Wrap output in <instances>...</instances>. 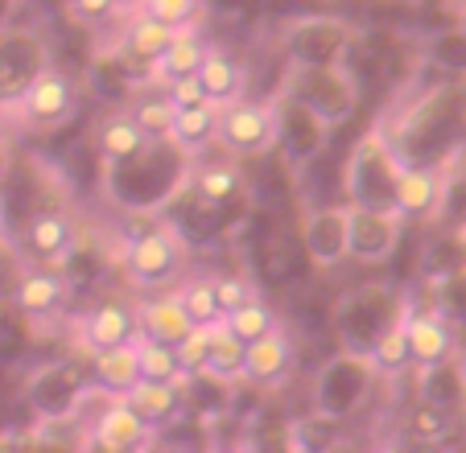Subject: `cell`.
I'll return each instance as SVG.
<instances>
[{"label":"cell","instance_id":"8","mask_svg":"<svg viewBox=\"0 0 466 453\" xmlns=\"http://www.w3.org/2000/svg\"><path fill=\"white\" fill-rule=\"evenodd\" d=\"M75 247H79V223L66 210H37L25 223V252L46 268L66 264Z\"/></svg>","mask_w":466,"mask_h":453},{"label":"cell","instance_id":"7","mask_svg":"<svg viewBox=\"0 0 466 453\" xmlns=\"http://www.w3.org/2000/svg\"><path fill=\"white\" fill-rule=\"evenodd\" d=\"M400 226H405L400 210H392V206H360V202H351V260L384 264L388 256H396Z\"/></svg>","mask_w":466,"mask_h":453},{"label":"cell","instance_id":"1","mask_svg":"<svg viewBox=\"0 0 466 453\" xmlns=\"http://www.w3.org/2000/svg\"><path fill=\"white\" fill-rule=\"evenodd\" d=\"M186 260H190V247H186L182 231L169 223L137 236L120 256L124 277L137 288H174L186 272Z\"/></svg>","mask_w":466,"mask_h":453},{"label":"cell","instance_id":"6","mask_svg":"<svg viewBox=\"0 0 466 453\" xmlns=\"http://www.w3.org/2000/svg\"><path fill=\"white\" fill-rule=\"evenodd\" d=\"M137 338H141V317H137L132 306H124V301H99L83 317H75V342L91 358L112 347H124V342H137Z\"/></svg>","mask_w":466,"mask_h":453},{"label":"cell","instance_id":"16","mask_svg":"<svg viewBox=\"0 0 466 453\" xmlns=\"http://www.w3.org/2000/svg\"><path fill=\"white\" fill-rule=\"evenodd\" d=\"M13 301H17V309L25 317L50 322V317H58L62 306H66V280H62L58 272H25V277L17 280V288H13Z\"/></svg>","mask_w":466,"mask_h":453},{"label":"cell","instance_id":"32","mask_svg":"<svg viewBox=\"0 0 466 453\" xmlns=\"http://www.w3.org/2000/svg\"><path fill=\"white\" fill-rule=\"evenodd\" d=\"M215 285H219V301H223V314H231V309L248 306L256 297V285L248 277H231V272H223V277H215Z\"/></svg>","mask_w":466,"mask_h":453},{"label":"cell","instance_id":"4","mask_svg":"<svg viewBox=\"0 0 466 453\" xmlns=\"http://www.w3.org/2000/svg\"><path fill=\"white\" fill-rule=\"evenodd\" d=\"M281 136L277 112L268 104H252V99H236L223 107L219 120V148L228 157H264Z\"/></svg>","mask_w":466,"mask_h":453},{"label":"cell","instance_id":"11","mask_svg":"<svg viewBox=\"0 0 466 453\" xmlns=\"http://www.w3.org/2000/svg\"><path fill=\"white\" fill-rule=\"evenodd\" d=\"M157 441V425L141 417L124 396H116L112 408L96 420V445L107 453H132V449H149Z\"/></svg>","mask_w":466,"mask_h":453},{"label":"cell","instance_id":"3","mask_svg":"<svg viewBox=\"0 0 466 453\" xmlns=\"http://www.w3.org/2000/svg\"><path fill=\"white\" fill-rule=\"evenodd\" d=\"M46 66H50V54L34 29H9L0 37V116L21 104V96L34 87Z\"/></svg>","mask_w":466,"mask_h":453},{"label":"cell","instance_id":"25","mask_svg":"<svg viewBox=\"0 0 466 453\" xmlns=\"http://www.w3.org/2000/svg\"><path fill=\"white\" fill-rule=\"evenodd\" d=\"M141 379H161V384H190L194 375L190 367L182 363L177 347H166V342H153L141 334Z\"/></svg>","mask_w":466,"mask_h":453},{"label":"cell","instance_id":"21","mask_svg":"<svg viewBox=\"0 0 466 453\" xmlns=\"http://www.w3.org/2000/svg\"><path fill=\"white\" fill-rule=\"evenodd\" d=\"M244 371H248V342L236 338L228 326H215L198 375L215 379V384H236V379H244Z\"/></svg>","mask_w":466,"mask_h":453},{"label":"cell","instance_id":"36","mask_svg":"<svg viewBox=\"0 0 466 453\" xmlns=\"http://www.w3.org/2000/svg\"><path fill=\"white\" fill-rule=\"evenodd\" d=\"M458 375H462V396H466V350L458 355Z\"/></svg>","mask_w":466,"mask_h":453},{"label":"cell","instance_id":"18","mask_svg":"<svg viewBox=\"0 0 466 453\" xmlns=\"http://www.w3.org/2000/svg\"><path fill=\"white\" fill-rule=\"evenodd\" d=\"M132 408L141 412L149 425H169V420L182 417V404H186V384H161V379H137L132 392L124 396Z\"/></svg>","mask_w":466,"mask_h":453},{"label":"cell","instance_id":"24","mask_svg":"<svg viewBox=\"0 0 466 453\" xmlns=\"http://www.w3.org/2000/svg\"><path fill=\"white\" fill-rule=\"evenodd\" d=\"M177 301L186 306V314L194 317V326H223V301H219V285L215 277H190L174 288Z\"/></svg>","mask_w":466,"mask_h":453},{"label":"cell","instance_id":"27","mask_svg":"<svg viewBox=\"0 0 466 453\" xmlns=\"http://www.w3.org/2000/svg\"><path fill=\"white\" fill-rule=\"evenodd\" d=\"M405 433L413 437L417 445H438V441H446V437H450V417H446V408H441V404H433V400L413 404V408L405 412Z\"/></svg>","mask_w":466,"mask_h":453},{"label":"cell","instance_id":"30","mask_svg":"<svg viewBox=\"0 0 466 453\" xmlns=\"http://www.w3.org/2000/svg\"><path fill=\"white\" fill-rule=\"evenodd\" d=\"M198 198L207 202H231L239 194V169L231 166V161H207L203 169H198Z\"/></svg>","mask_w":466,"mask_h":453},{"label":"cell","instance_id":"14","mask_svg":"<svg viewBox=\"0 0 466 453\" xmlns=\"http://www.w3.org/2000/svg\"><path fill=\"white\" fill-rule=\"evenodd\" d=\"M137 317H141V334L153 342H166V347H182L198 326L194 317L186 314V306L177 301V293H157V297H145L137 306Z\"/></svg>","mask_w":466,"mask_h":453},{"label":"cell","instance_id":"10","mask_svg":"<svg viewBox=\"0 0 466 453\" xmlns=\"http://www.w3.org/2000/svg\"><path fill=\"white\" fill-rule=\"evenodd\" d=\"M306 252L318 268H335L343 256H351V206H322L306 218Z\"/></svg>","mask_w":466,"mask_h":453},{"label":"cell","instance_id":"12","mask_svg":"<svg viewBox=\"0 0 466 453\" xmlns=\"http://www.w3.org/2000/svg\"><path fill=\"white\" fill-rule=\"evenodd\" d=\"M446 202V174L433 166H405L396 182V210L405 223L413 218H433Z\"/></svg>","mask_w":466,"mask_h":453},{"label":"cell","instance_id":"38","mask_svg":"<svg viewBox=\"0 0 466 453\" xmlns=\"http://www.w3.org/2000/svg\"><path fill=\"white\" fill-rule=\"evenodd\" d=\"M462 239H466V223H462Z\"/></svg>","mask_w":466,"mask_h":453},{"label":"cell","instance_id":"33","mask_svg":"<svg viewBox=\"0 0 466 453\" xmlns=\"http://www.w3.org/2000/svg\"><path fill=\"white\" fill-rule=\"evenodd\" d=\"M66 13H71V21H79V25H99V21L120 13V0H66Z\"/></svg>","mask_w":466,"mask_h":453},{"label":"cell","instance_id":"19","mask_svg":"<svg viewBox=\"0 0 466 453\" xmlns=\"http://www.w3.org/2000/svg\"><path fill=\"white\" fill-rule=\"evenodd\" d=\"M198 79H203L207 99H211V104L228 107V104H236V99H244L248 70H244V62L239 58H231V54H223V50H215L211 45L207 58H203V70H198Z\"/></svg>","mask_w":466,"mask_h":453},{"label":"cell","instance_id":"29","mask_svg":"<svg viewBox=\"0 0 466 453\" xmlns=\"http://www.w3.org/2000/svg\"><path fill=\"white\" fill-rule=\"evenodd\" d=\"M223 326H228L236 338H244V342H256V338H264L268 330H277V314L268 306H264L260 297H252L248 306H239V309H231L228 317H223Z\"/></svg>","mask_w":466,"mask_h":453},{"label":"cell","instance_id":"37","mask_svg":"<svg viewBox=\"0 0 466 453\" xmlns=\"http://www.w3.org/2000/svg\"><path fill=\"white\" fill-rule=\"evenodd\" d=\"M458 9H462V13H466V0H458Z\"/></svg>","mask_w":466,"mask_h":453},{"label":"cell","instance_id":"31","mask_svg":"<svg viewBox=\"0 0 466 453\" xmlns=\"http://www.w3.org/2000/svg\"><path fill=\"white\" fill-rule=\"evenodd\" d=\"M203 0H141V13H153L166 25H194Z\"/></svg>","mask_w":466,"mask_h":453},{"label":"cell","instance_id":"20","mask_svg":"<svg viewBox=\"0 0 466 453\" xmlns=\"http://www.w3.org/2000/svg\"><path fill=\"white\" fill-rule=\"evenodd\" d=\"M141 379V338L96 355V388L107 396H128Z\"/></svg>","mask_w":466,"mask_h":453},{"label":"cell","instance_id":"22","mask_svg":"<svg viewBox=\"0 0 466 453\" xmlns=\"http://www.w3.org/2000/svg\"><path fill=\"white\" fill-rule=\"evenodd\" d=\"M177 29L182 25H166V21H157L153 13H137V17L128 21V29H124V58L149 66V62L161 58V50L177 37Z\"/></svg>","mask_w":466,"mask_h":453},{"label":"cell","instance_id":"15","mask_svg":"<svg viewBox=\"0 0 466 453\" xmlns=\"http://www.w3.org/2000/svg\"><path fill=\"white\" fill-rule=\"evenodd\" d=\"M289 371H293V347H289V334H285L281 326L268 330L264 338L248 342L244 379H252V384H260V388H273V384H281Z\"/></svg>","mask_w":466,"mask_h":453},{"label":"cell","instance_id":"34","mask_svg":"<svg viewBox=\"0 0 466 453\" xmlns=\"http://www.w3.org/2000/svg\"><path fill=\"white\" fill-rule=\"evenodd\" d=\"M166 96L174 99L177 112H182V107H194V104H207V87H203V79H198V75H186V79L169 83Z\"/></svg>","mask_w":466,"mask_h":453},{"label":"cell","instance_id":"35","mask_svg":"<svg viewBox=\"0 0 466 453\" xmlns=\"http://www.w3.org/2000/svg\"><path fill=\"white\" fill-rule=\"evenodd\" d=\"M9 157H13V153H9V140L0 136V182H5V174H9Z\"/></svg>","mask_w":466,"mask_h":453},{"label":"cell","instance_id":"13","mask_svg":"<svg viewBox=\"0 0 466 453\" xmlns=\"http://www.w3.org/2000/svg\"><path fill=\"white\" fill-rule=\"evenodd\" d=\"M207 37L198 34V25H182L177 29V37L161 50V58L149 62V87L166 91L169 83L186 79V75H198L203 70V58H207Z\"/></svg>","mask_w":466,"mask_h":453},{"label":"cell","instance_id":"17","mask_svg":"<svg viewBox=\"0 0 466 453\" xmlns=\"http://www.w3.org/2000/svg\"><path fill=\"white\" fill-rule=\"evenodd\" d=\"M219 120H223V107L219 104H194V107H182L169 128V145H177L186 157H198L203 148L219 145Z\"/></svg>","mask_w":466,"mask_h":453},{"label":"cell","instance_id":"2","mask_svg":"<svg viewBox=\"0 0 466 453\" xmlns=\"http://www.w3.org/2000/svg\"><path fill=\"white\" fill-rule=\"evenodd\" d=\"M71 112H75V79L62 75L58 66H46L34 79V87L21 96V104L5 116L25 132H54L58 124H66Z\"/></svg>","mask_w":466,"mask_h":453},{"label":"cell","instance_id":"28","mask_svg":"<svg viewBox=\"0 0 466 453\" xmlns=\"http://www.w3.org/2000/svg\"><path fill=\"white\" fill-rule=\"evenodd\" d=\"M128 112L137 116V124H141L145 132H149L153 145H157V140H169V128H174V120H177V107L166 91H161V96H141Z\"/></svg>","mask_w":466,"mask_h":453},{"label":"cell","instance_id":"26","mask_svg":"<svg viewBox=\"0 0 466 453\" xmlns=\"http://www.w3.org/2000/svg\"><path fill=\"white\" fill-rule=\"evenodd\" d=\"M368 363L376 367V371H384V375L405 371V367L413 363V358H409V322H405V314L396 317L392 326H384V334L376 338V347H371Z\"/></svg>","mask_w":466,"mask_h":453},{"label":"cell","instance_id":"9","mask_svg":"<svg viewBox=\"0 0 466 453\" xmlns=\"http://www.w3.org/2000/svg\"><path fill=\"white\" fill-rule=\"evenodd\" d=\"M405 322H409V358H413V367L430 371V367L458 358V338H454V326L446 322V314H438V309L409 314L405 309Z\"/></svg>","mask_w":466,"mask_h":453},{"label":"cell","instance_id":"5","mask_svg":"<svg viewBox=\"0 0 466 453\" xmlns=\"http://www.w3.org/2000/svg\"><path fill=\"white\" fill-rule=\"evenodd\" d=\"M400 161L384 148V140L371 132L351 161V198L360 206H392L396 210V182H400Z\"/></svg>","mask_w":466,"mask_h":453},{"label":"cell","instance_id":"23","mask_svg":"<svg viewBox=\"0 0 466 453\" xmlns=\"http://www.w3.org/2000/svg\"><path fill=\"white\" fill-rule=\"evenodd\" d=\"M99 153H104L107 161H132V157H141L145 148L153 145L149 132L137 124V116L132 112H116L104 120V128H99Z\"/></svg>","mask_w":466,"mask_h":453}]
</instances>
